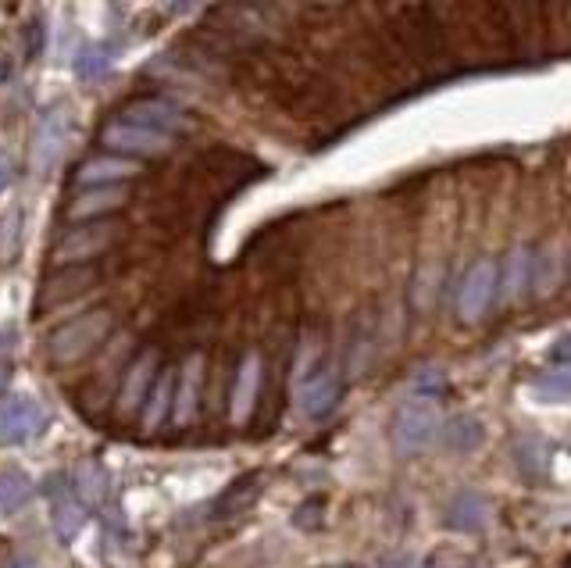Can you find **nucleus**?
Masks as SVG:
<instances>
[{"mask_svg":"<svg viewBox=\"0 0 571 568\" xmlns=\"http://www.w3.org/2000/svg\"><path fill=\"white\" fill-rule=\"evenodd\" d=\"M483 522H486V501L478 497V493H461V497L450 504V515H446L450 529L475 533L483 529Z\"/></svg>","mask_w":571,"mask_h":568,"instance_id":"20","label":"nucleus"},{"mask_svg":"<svg viewBox=\"0 0 571 568\" xmlns=\"http://www.w3.org/2000/svg\"><path fill=\"white\" fill-rule=\"evenodd\" d=\"M47 411H43L33 397H11L0 405V443L8 447H19V443H29L36 440L43 429H47Z\"/></svg>","mask_w":571,"mask_h":568,"instance_id":"6","label":"nucleus"},{"mask_svg":"<svg viewBox=\"0 0 571 568\" xmlns=\"http://www.w3.org/2000/svg\"><path fill=\"white\" fill-rule=\"evenodd\" d=\"M483 440V426L475 422V418H454V422L446 426V447L450 451H472V447Z\"/></svg>","mask_w":571,"mask_h":568,"instance_id":"24","label":"nucleus"},{"mask_svg":"<svg viewBox=\"0 0 571 568\" xmlns=\"http://www.w3.org/2000/svg\"><path fill=\"white\" fill-rule=\"evenodd\" d=\"M254 493H258V475H244V480H236L233 490L225 493V497H218V512L222 515H233L236 507H244Z\"/></svg>","mask_w":571,"mask_h":568,"instance_id":"25","label":"nucleus"},{"mask_svg":"<svg viewBox=\"0 0 571 568\" xmlns=\"http://www.w3.org/2000/svg\"><path fill=\"white\" fill-rule=\"evenodd\" d=\"M4 390H8V368L0 365V394H4Z\"/></svg>","mask_w":571,"mask_h":568,"instance_id":"30","label":"nucleus"},{"mask_svg":"<svg viewBox=\"0 0 571 568\" xmlns=\"http://www.w3.org/2000/svg\"><path fill=\"white\" fill-rule=\"evenodd\" d=\"M68 140V111L65 108H51L43 111L40 126L33 132V172H51L57 161H62Z\"/></svg>","mask_w":571,"mask_h":568,"instance_id":"7","label":"nucleus"},{"mask_svg":"<svg viewBox=\"0 0 571 568\" xmlns=\"http://www.w3.org/2000/svg\"><path fill=\"white\" fill-rule=\"evenodd\" d=\"M118 236V226L108 218H97V222H86V226H75L68 229L62 240L54 247V261L57 265H86L89 258H97L100 250H108Z\"/></svg>","mask_w":571,"mask_h":568,"instance_id":"4","label":"nucleus"},{"mask_svg":"<svg viewBox=\"0 0 571 568\" xmlns=\"http://www.w3.org/2000/svg\"><path fill=\"white\" fill-rule=\"evenodd\" d=\"M172 397H175V372L164 368V376L154 379V386H150V397L143 405V426L147 429H158L164 418H169L172 411Z\"/></svg>","mask_w":571,"mask_h":568,"instance_id":"17","label":"nucleus"},{"mask_svg":"<svg viewBox=\"0 0 571 568\" xmlns=\"http://www.w3.org/2000/svg\"><path fill=\"white\" fill-rule=\"evenodd\" d=\"M43 493H47L51 501V522L57 536H62L65 544H72L86 526V504L79 497V490H75V483H68V475H51V480L43 483Z\"/></svg>","mask_w":571,"mask_h":568,"instance_id":"5","label":"nucleus"},{"mask_svg":"<svg viewBox=\"0 0 571 568\" xmlns=\"http://www.w3.org/2000/svg\"><path fill=\"white\" fill-rule=\"evenodd\" d=\"M497 287H500V265L497 261H475L468 272L461 279V290H457V315L464 322H475L483 319L489 304L497 301Z\"/></svg>","mask_w":571,"mask_h":568,"instance_id":"3","label":"nucleus"},{"mask_svg":"<svg viewBox=\"0 0 571 568\" xmlns=\"http://www.w3.org/2000/svg\"><path fill=\"white\" fill-rule=\"evenodd\" d=\"M529 279H532V254H529V250L510 254L507 268L500 272V287H497V293L515 297V293H521L525 287H529Z\"/></svg>","mask_w":571,"mask_h":568,"instance_id":"21","label":"nucleus"},{"mask_svg":"<svg viewBox=\"0 0 571 568\" xmlns=\"http://www.w3.org/2000/svg\"><path fill=\"white\" fill-rule=\"evenodd\" d=\"M22 222H25V215H22L19 204H14L11 212L0 218V261H11L14 254H19V247H22Z\"/></svg>","mask_w":571,"mask_h":568,"instance_id":"22","label":"nucleus"},{"mask_svg":"<svg viewBox=\"0 0 571 568\" xmlns=\"http://www.w3.org/2000/svg\"><path fill=\"white\" fill-rule=\"evenodd\" d=\"M154 379H158V351H143L137 362L129 365V372H126V383H122V390H118V408H122V411L143 408Z\"/></svg>","mask_w":571,"mask_h":568,"instance_id":"11","label":"nucleus"},{"mask_svg":"<svg viewBox=\"0 0 571 568\" xmlns=\"http://www.w3.org/2000/svg\"><path fill=\"white\" fill-rule=\"evenodd\" d=\"M111 311L108 308H89L86 315L79 319H72L65 325H57L54 333H51V343H47V351L57 365H75V362H83V357L100 347V340H108L111 333Z\"/></svg>","mask_w":571,"mask_h":568,"instance_id":"1","label":"nucleus"},{"mask_svg":"<svg viewBox=\"0 0 571 568\" xmlns=\"http://www.w3.org/2000/svg\"><path fill=\"white\" fill-rule=\"evenodd\" d=\"M435 432H440V405H435L432 397H418L411 394L403 405L397 408L394 415V429H389V437H394V447L397 454H418L425 451V447L435 440Z\"/></svg>","mask_w":571,"mask_h":568,"instance_id":"2","label":"nucleus"},{"mask_svg":"<svg viewBox=\"0 0 571 568\" xmlns=\"http://www.w3.org/2000/svg\"><path fill=\"white\" fill-rule=\"evenodd\" d=\"M258 383H261V365H258V354H250L239 362L236 383H233V422H247L254 394H258Z\"/></svg>","mask_w":571,"mask_h":568,"instance_id":"15","label":"nucleus"},{"mask_svg":"<svg viewBox=\"0 0 571 568\" xmlns=\"http://www.w3.org/2000/svg\"><path fill=\"white\" fill-rule=\"evenodd\" d=\"M550 362L553 365H568L571 368V336H564V340H558L550 347Z\"/></svg>","mask_w":571,"mask_h":568,"instance_id":"26","label":"nucleus"},{"mask_svg":"<svg viewBox=\"0 0 571 568\" xmlns=\"http://www.w3.org/2000/svg\"><path fill=\"white\" fill-rule=\"evenodd\" d=\"M0 568H29V561H22L19 555H11L8 550V555H0Z\"/></svg>","mask_w":571,"mask_h":568,"instance_id":"29","label":"nucleus"},{"mask_svg":"<svg viewBox=\"0 0 571 568\" xmlns=\"http://www.w3.org/2000/svg\"><path fill=\"white\" fill-rule=\"evenodd\" d=\"M532 394L539 400H568L571 397V368H553L532 379Z\"/></svg>","mask_w":571,"mask_h":568,"instance_id":"23","label":"nucleus"},{"mask_svg":"<svg viewBox=\"0 0 571 568\" xmlns=\"http://www.w3.org/2000/svg\"><path fill=\"white\" fill-rule=\"evenodd\" d=\"M11 179H14V158L8 151H0V193L11 186Z\"/></svg>","mask_w":571,"mask_h":568,"instance_id":"27","label":"nucleus"},{"mask_svg":"<svg viewBox=\"0 0 571 568\" xmlns=\"http://www.w3.org/2000/svg\"><path fill=\"white\" fill-rule=\"evenodd\" d=\"M340 390H343V379H340V372L333 365L311 368L308 379L300 383V390H297L300 411H304L308 418H325L340 405Z\"/></svg>","mask_w":571,"mask_h":568,"instance_id":"9","label":"nucleus"},{"mask_svg":"<svg viewBox=\"0 0 571 568\" xmlns=\"http://www.w3.org/2000/svg\"><path fill=\"white\" fill-rule=\"evenodd\" d=\"M40 51H43V25L33 22L29 25V54L25 57H40Z\"/></svg>","mask_w":571,"mask_h":568,"instance_id":"28","label":"nucleus"},{"mask_svg":"<svg viewBox=\"0 0 571 568\" xmlns=\"http://www.w3.org/2000/svg\"><path fill=\"white\" fill-rule=\"evenodd\" d=\"M126 204V186H94L79 193V197L72 201V215L75 218H86V215H108L115 207Z\"/></svg>","mask_w":571,"mask_h":568,"instance_id":"16","label":"nucleus"},{"mask_svg":"<svg viewBox=\"0 0 571 568\" xmlns=\"http://www.w3.org/2000/svg\"><path fill=\"white\" fill-rule=\"evenodd\" d=\"M94 279H97V272L89 265H65L62 272H54L47 279V287H43V293H40V308H47V304L54 308V304L72 301V297H79L83 290L94 287Z\"/></svg>","mask_w":571,"mask_h":568,"instance_id":"12","label":"nucleus"},{"mask_svg":"<svg viewBox=\"0 0 571 568\" xmlns=\"http://www.w3.org/2000/svg\"><path fill=\"white\" fill-rule=\"evenodd\" d=\"M197 394H201V357H190L183 372L175 376V397H172V418L186 426L197 415Z\"/></svg>","mask_w":571,"mask_h":568,"instance_id":"13","label":"nucleus"},{"mask_svg":"<svg viewBox=\"0 0 571 568\" xmlns=\"http://www.w3.org/2000/svg\"><path fill=\"white\" fill-rule=\"evenodd\" d=\"M33 501V483L22 469H0V512L14 515Z\"/></svg>","mask_w":571,"mask_h":568,"instance_id":"18","label":"nucleus"},{"mask_svg":"<svg viewBox=\"0 0 571 568\" xmlns=\"http://www.w3.org/2000/svg\"><path fill=\"white\" fill-rule=\"evenodd\" d=\"M118 118H122V122H129V126L150 129V132H164V137H172V132L183 126V111H179V104L164 100V97H140V100H132Z\"/></svg>","mask_w":571,"mask_h":568,"instance_id":"10","label":"nucleus"},{"mask_svg":"<svg viewBox=\"0 0 571 568\" xmlns=\"http://www.w3.org/2000/svg\"><path fill=\"white\" fill-rule=\"evenodd\" d=\"M111 62H115V51L108 43H86V47L75 54V76H79V83H97L111 72Z\"/></svg>","mask_w":571,"mask_h":568,"instance_id":"19","label":"nucleus"},{"mask_svg":"<svg viewBox=\"0 0 571 568\" xmlns=\"http://www.w3.org/2000/svg\"><path fill=\"white\" fill-rule=\"evenodd\" d=\"M100 140H104V147H111V151H122V154H132V158H150V154H161V151H169L172 147V137L140 129V126H129V122H122V118H115V122L104 126Z\"/></svg>","mask_w":571,"mask_h":568,"instance_id":"8","label":"nucleus"},{"mask_svg":"<svg viewBox=\"0 0 571 568\" xmlns=\"http://www.w3.org/2000/svg\"><path fill=\"white\" fill-rule=\"evenodd\" d=\"M132 172H137V164L129 158H94L79 169L75 183L79 186H122V179Z\"/></svg>","mask_w":571,"mask_h":568,"instance_id":"14","label":"nucleus"}]
</instances>
